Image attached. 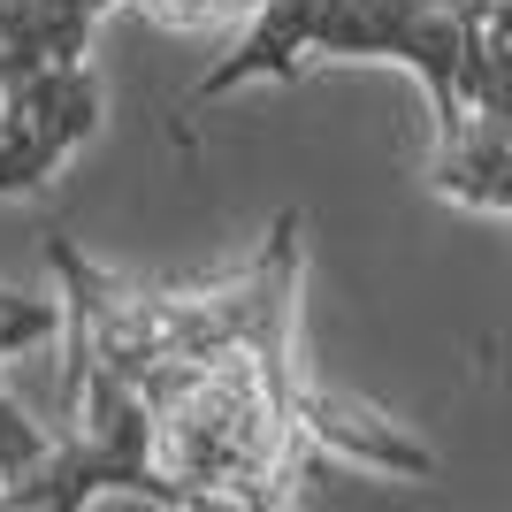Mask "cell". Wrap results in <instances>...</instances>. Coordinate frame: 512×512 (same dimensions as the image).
<instances>
[{
    "label": "cell",
    "instance_id": "obj_3",
    "mask_svg": "<svg viewBox=\"0 0 512 512\" xmlns=\"http://www.w3.org/2000/svg\"><path fill=\"white\" fill-rule=\"evenodd\" d=\"M115 0H0V92L46 62H77Z\"/></svg>",
    "mask_w": 512,
    "mask_h": 512
},
{
    "label": "cell",
    "instance_id": "obj_4",
    "mask_svg": "<svg viewBox=\"0 0 512 512\" xmlns=\"http://www.w3.org/2000/svg\"><path fill=\"white\" fill-rule=\"evenodd\" d=\"M54 329H62V299H31V291H8V283H0V360L23 352V344H39V337H54ZM46 459H54V436L31 428L23 406L0 398V505H8Z\"/></svg>",
    "mask_w": 512,
    "mask_h": 512
},
{
    "label": "cell",
    "instance_id": "obj_2",
    "mask_svg": "<svg viewBox=\"0 0 512 512\" xmlns=\"http://www.w3.org/2000/svg\"><path fill=\"white\" fill-rule=\"evenodd\" d=\"M100 130V77L77 62H46L0 92V199L31 192Z\"/></svg>",
    "mask_w": 512,
    "mask_h": 512
},
{
    "label": "cell",
    "instance_id": "obj_5",
    "mask_svg": "<svg viewBox=\"0 0 512 512\" xmlns=\"http://www.w3.org/2000/svg\"><path fill=\"white\" fill-rule=\"evenodd\" d=\"M161 23H176V31H207V23H230V16H253L260 0H146Z\"/></svg>",
    "mask_w": 512,
    "mask_h": 512
},
{
    "label": "cell",
    "instance_id": "obj_1",
    "mask_svg": "<svg viewBox=\"0 0 512 512\" xmlns=\"http://www.w3.org/2000/svg\"><path fill=\"white\" fill-rule=\"evenodd\" d=\"M314 54H367V62H406L421 77L436 130L467 115L474 77V23L459 0H260L237 46L192 85V107L230 100L245 85H291Z\"/></svg>",
    "mask_w": 512,
    "mask_h": 512
}]
</instances>
